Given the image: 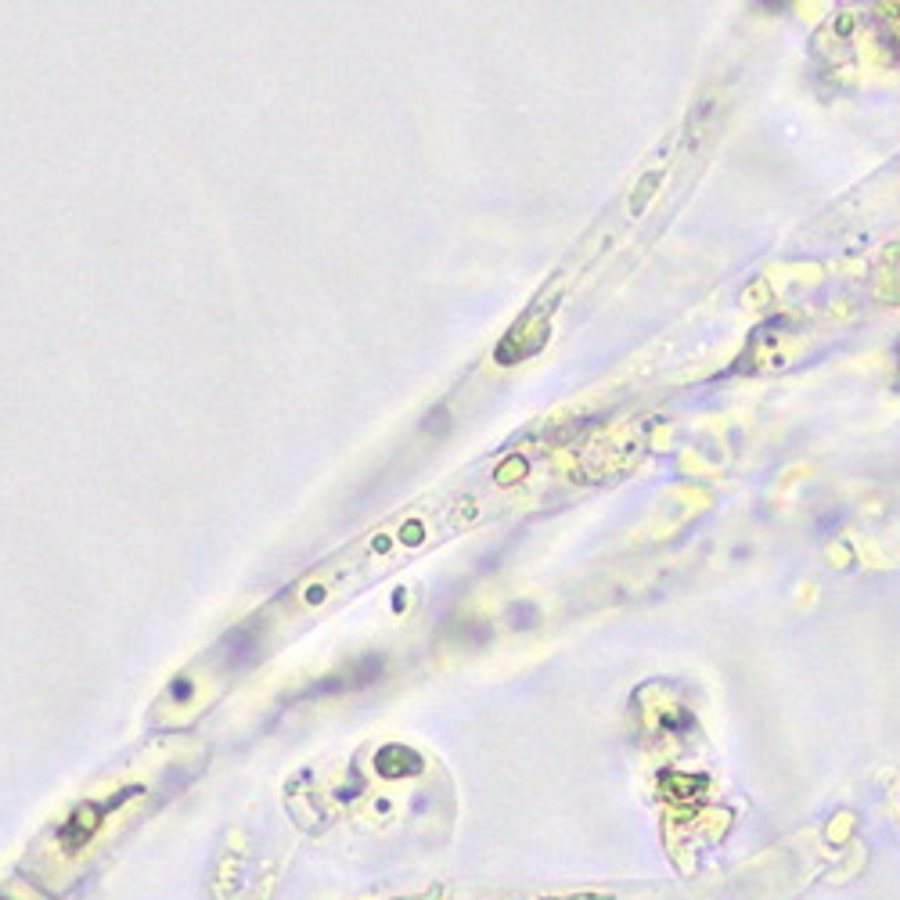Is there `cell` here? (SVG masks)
<instances>
[{"instance_id": "obj_1", "label": "cell", "mask_w": 900, "mask_h": 900, "mask_svg": "<svg viewBox=\"0 0 900 900\" xmlns=\"http://www.w3.org/2000/svg\"><path fill=\"white\" fill-rule=\"evenodd\" d=\"M537 900H612L605 893H558V897H537Z\"/></svg>"}]
</instances>
